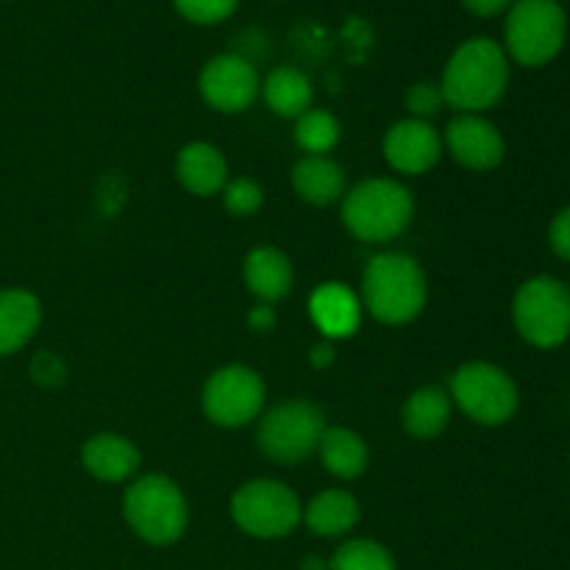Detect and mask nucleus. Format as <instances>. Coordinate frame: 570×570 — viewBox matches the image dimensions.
I'll return each instance as SVG.
<instances>
[{"instance_id":"23","label":"nucleus","mask_w":570,"mask_h":570,"mask_svg":"<svg viewBox=\"0 0 570 570\" xmlns=\"http://www.w3.org/2000/svg\"><path fill=\"white\" fill-rule=\"evenodd\" d=\"M262 95H265V104L271 106L273 115L298 120L304 111H309L315 89H312L309 78L301 70H295V67H276V70L265 78Z\"/></svg>"},{"instance_id":"31","label":"nucleus","mask_w":570,"mask_h":570,"mask_svg":"<svg viewBox=\"0 0 570 570\" xmlns=\"http://www.w3.org/2000/svg\"><path fill=\"white\" fill-rule=\"evenodd\" d=\"M248 326H250V332H256V334L273 332V328H276V312H273V306L259 304L256 309H250Z\"/></svg>"},{"instance_id":"12","label":"nucleus","mask_w":570,"mask_h":570,"mask_svg":"<svg viewBox=\"0 0 570 570\" xmlns=\"http://www.w3.org/2000/svg\"><path fill=\"white\" fill-rule=\"evenodd\" d=\"M443 154L440 131L429 120L406 117L390 126L384 134V159L395 173L404 176H423L432 170Z\"/></svg>"},{"instance_id":"1","label":"nucleus","mask_w":570,"mask_h":570,"mask_svg":"<svg viewBox=\"0 0 570 570\" xmlns=\"http://www.w3.org/2000/svg\"><path fill=\"white\" fill-rule=\"evenodd\" d=\"M510 87V56L499 42L476 37L462 42L440 81L443 100L460 115H482L504 98Z\"/></svg>"},{"instance_id":"17","label":"nucleus","mask_w":570,"mask_h":570,"mask_svg":"<svg viewBox=\"0 0 570 570\" xmlns=\"http://www.w3.org/2000/svg\"><path fill=\"white\" fill-rule=\"evenodd\" d=\"M243 276L250 293L262 304H276V301L287 298L295 282L289 256L284 250L273 248V245H259V248H254L245 256Z\"/></svg>"},{"instance_id":"3","label":"nucleus","mask_w":570,"mask_h":570,"mask_svg":"<svg viewBox=\"0 0 570 570\" xmlns=\"http://www.w3.org/2000/svg\"><path fill=\"white\" fill-rule=\"evenodd\" d=\"M412 215V193L395 178H365L343 195V223L362 243H390L401 237Z\"/></svg>"},{"instance_id":"33","label":"nucleus","mask_w":570,"mask_h":570,"mask_svg":"<svg viewBox=\"0 0 570 570\" xmlns=\"http://www.w3.org/2000/svg\"><path fill=\"white\" fill-rule=\"evenodd\" d=\"M309 362L315 367H328L334 362V345L332 340H323V343H317L315 348H312L309 354Z\"/></svg>"},{"instance_id":"13","label":"nucleus","mask_w":570,"mask_h":570,"mask_svg":"<svg viewBox=\"0 0 570 570\" xmlns=\"http://www.w3.org/2000/svg\"><path fill=\"white\" fill-rule=\"evenodd\" d=\"M445 148L462 167L476 173L495 170L507 156V142L499 128L482 115H460L445 128Z\"/></svg>"},{"instance_id":"29","label":"nucleus","mask_w":570,"mask_h":570,"mask_svg":"<svg viewBox=\"0 0 570 570\" xmlns=\"http://www.w3.org/2000/svg\"><path fill=\"white\" fill-rule=\"evenodd\" d=\"M31 376L33 382L42 384V387H59L67 379V365L50 351H42L39 356H33L31 362Z\"/></svg>"},{"instance_id":"18","label":"nucleus","mask_w":570,"mask_h":570,"mask_svg":"<svg viewBox=\"0 0 570 570\" xmlns=\"http://www.w3.org/2000/svg\"><path fill=\"white\" fill-rule=\"evenodd\" d=\"M42 323V304L28 289H0V356L17 354L31 343Z\"/></svg>"},{"instance_id":"4","label":"nucleus","mask_w":570,"mask_h":570,"mask_svg":"<svg viewBox=\"0 0 570 570\" xmlns=\"http://www.w3.org/2000/svg\"><path fill=\"white\" fill-rule=\"evenodd\" d=\"M122 515L137 538L150 546H170L181 540L189 523V507L181 488L165 473H148L128 484L122 495Z\"/></svg>"},{"instance_id":"9","label":"nucleus","mask_w":570,"mask_h":570,"mask_svg":"<svg viewBox=\"0 0 570 570\" xmlns=\"http://www.w3.org/2000/svg\"><path fill=\"white\" fill-rule=\"evenodd\" d=\"M451 401L479 426H504L518 412V384L493 362H468L451 376Z\"/></svg>"},{"instance_id":"10","label":"nucleus","mask_w":570,"mask_h":570,"mask_svg":"<svg viewBox=\"0 0 570 570\" xmlns=\"http://www.w3.org/2000/svg\"><path fill=\"white\" fill-rule=\"evenodd\" d=\"M265 382L259 373L248 365H226L212 373L204 384V404L206 417L215 426L239 429L254 423L265 406Z\"/></svg>"},{"instance_id":"32","label":"nucleus","mask_w":570,"mask_h":570,"mask_svg":"<svg viewBox=\"0 0 570 570\" xmlns=\"http://www.w3.org/2000/svg\"><path fill=\"white\" fill-rule=\"evenodd\" d=\"M512 3H515V0H462V6L476 17H495L501 14V11L510 9Z\"/></svg>"},{"instance_id":"34","label":"nucleus","mask_w":570,"mask_h":570,"mask_svg":"<svg viewBox=\"0 0 570 570\" xmlns=\"http://www.w3.org/2000/svg\"><path fill=\"white\" fill-rule=\"evenodd\" d=\"M568 289H570V284H568Z\"/></svg>"},{"instance_id":"16","label":"nucleus","mask_w":570,"mask_h":570,"mask_svg":"<svg viewBox=\"0 0 570 570\" xmlns=\"http://www.w3.org/2000/svg\"><path fill=\"white\" fill-rule=\"evenodd\" d=\"M176 176L187 193L198 195V198H209V195L223 193V187L228 184L226 156L209 142L184 145L178 150Z\"/></svg>"},{"instance_id":"27","label":"nucleus","mask_w":570,"mask_h":570,"mask_svg":"<svg viewBox=\"0 0 570 570\" xmlns=\"http://www.w3.org/2000/svg\"><path fill=\"white\" fill-rule=\"evenodd\" d=\"M176 11L193 26H217L228 20L239 0H173Z\"/></svg>"},{"instance_id":"11","label":"nucleus","mask_w":570,"mask_h":570,"mask_svg":"<svg viewBox=\"0 0 570 570\" xmlns=\"http://www.w3.org/2000/svg\"><path fill=\"white\" fill-rule=\"evenodd\" d=\"M198 87L206 104L223 115L245 111L259 98L262 89L256 67L239 53H220L206 61Z\"/></svg>"},{"instance_id":"5","label":"nucleus","mask_w":570,"mask_h":570,"mask_svg":"<svg viewBox=\"0 0 570 570\" xmlns=\"http://www.w3.org/2000/svg\"><path fill=\"white\" fill-rule=\"evenodd\" d=\"M568 14L557 0H515L507 11V56L521 67H543L562 53Z\"/></svg>"},{"instance_id":"6","label":"nucleus","mask_w":570,"mask_h":570,"mask_svg":"<svg viewBox=\"0 0 570 570\" xmlns=\"http://www.w3.org/2000/svg\"><path fill=\"white\" fill-rule=\"evenodd\" d=\"M518 334L534 348H560L570 337V289L554 276H534L512 301Z\"/></svg>"},{"instance_id":"26","label":"nucleus","mask_w":570,"mask_h":570,"mask_svg":"<svg viewBox=\"0 0 570 570\" xmlns=\"http://www.w3.org/2000/svg\"><path fill=\"white\" fill-rule=\"evenodd\" d=\"M223 204L234 217H250L265 204V193L254 178H234L223 187Z\"/></svg>"},{"instance_id":"28","label":"nucleus","mask_w":570,"mask_h":570,"mask_svg":"<svg viewBox=\"0 0 570 570\" xmlns=\"http://www.w3.org/2000/svg\"><path fill=\"white\" fill-rule=\"evenodd\" d=\"M443 104L445 100H443V92H440V83L421 81L415 83V87H410V92H406V109H410L417 120L432 117Z\"/></svg>"},{"instance_id":"2","label":"nucleus","mask_w":570,"mask_h":570,"mask_svg":"<svg viewBox=\"0 0 570 570\" xmlns=\"http://www.w3.org/2000/svg\"><path fill=\"white\" fill-rule=\"evenodd\" d=\"M429 298L426 273L412 256L387 250L367 262L362 276V306L387 326H404L423 312Z\"/></svg>"},{"instance_id":"8","label":"nucleus","mask_w":570,"mask_h":570,"mask_svg":"<svg viewBox=\"0 0 570 570\" xmlns=\"http://www.w3.org/2000/svg\"><path fill=\"white\" fill-rule=\"evenodd\" d=\"M326 429V415L321 406L306 399H293L262 415L256 440L267 460L295 465L315 454Z\"/></svg>"},{"instance_id":"25","label":"nucleus","mask_w":570,"mask_h":570,"mask_svg":"<svg viewBox=\"0 0 570 570\" xmlns=\"http://www.w3.org/2000/svg\"><path fill=\"white\" fill-rule=\"evenodd\" d=\"M328 570H399L393 554L382 543L367 538L348 540L334 551Z\"/></svg>"},{"instance_id":"19","label":"nucleus","mask_w":570,"mask_h":570,"mask_svg":"<svg viewBox=\"0 0 570 570\" xmlns=\"http://www.w3.org/2000/svg\"><path fill=\"white\" fill-rule=\"evenodd\" d=\"M451 410H454V401H451L449 390L440 387V384H426L406 399L401 423H404L410 438L432 440L449 429Z\"/></svg>"},{"instance_id":"7","label":"nucleus","mask_w":570,"mask_h":570,"mask_svg":"<svg viewBox=\"0 0 570 570\" xmlns=\"http://www.w3.org/2000/svg\"><path fill=\"white\" fill-rule=\"evenodd\" d=\"M232 518L245 534L259 540L287 538L304 521V507L293 488L276 479H250L232 495Z\"/></svg>"},{"instance_id":"15","label":"nucleus","mask_w":570,"mask_h":570,"mask_svg":"<svg viewBox=\"0 0 570 570\" xmlns=\"http://www.w3.org/2000/svg\"><path fill=\"white\" fill-rule=\"evenodd\" d=\"M309 315L326 340H343L360 328L362 301L351 287L340 282H326L312 293Z\"/></svg>"},{"instance_id":"14","label":"nucleus","mask_w":570,"mask_h":570,"mask_svg":"<svg viewBox=\"0 0 570 570\" xmlns=\"http://www.w3.org/2000/svg\"><path fill=\"white\" fill-rule=\"evenodd\" d=\"M81 465L89 476L98 482H126L142 465V454L137 445L122 434H95L83 443L81 449Z\"/></svg>"},{"instance_id":"22","label":"nucleus","mask_w":570,"mask_h":570,"mask_svg":"<svg viewBox=\"0 0 570 570\" xmlns=\"http://www.w3.org/2000/svg\"><path fill=\"white\" fill-rule=\"evenodd\" d=\"M317 451H321L323 468L337 479H356L371 465V449H367V443L360 434L345 426H328L323 432Z\"/></svg>"},{"instance_id":"20","label":"nucleus","mask_w":570,"mask_h":570,"mask_svg":"<svg viewBox=\"0 0 570 570\" xmlns=\"http://www.w3.org/2000/svg\"><path fill=\"white\" fill-rule=\"evenodd\" d=\"M304 523L317 538H345L360 523V501L348 490H323L306 504Z\"/></svg>"},{"instance_id":"24","label":"nucleus","mask_w":570,"mask_h":570,"mask_svg":"<svg viewBox=\"0 0 570 570\" xmlns=\"http://www.w3.org/2000/svg\"><path fill=\"white\" fill-rule=\"evenodd\" d=\"M295 142L306 156H326L340 142V122L332 111L309 109L295 120Z\"/></svg>"},{"instance_id":"30","label":"nucleus","mask_w":570,"mask_h":570,"mask_svg":"<svg viewBox=\"0 0 570 570\" xmlns=\"http://www.w3.org/2000/svg\"><path fill=\"white\" fill-rule=\"evenodd\" d=\"M549 245L562 262H570V206L557 212L549 226Z\"/></svg>"},{"instance_id":"21","label":"nucleus","mask_w":570,"mask_h":570,"mask_svg":"<svg viewBox=\"0 0 570 570\" xmlns=\"http://www.w3.org/2000/svg\"><path fill=\"white\" fill-rule=\"evenodd\" d=\"M293 189L312 206H332L345 195V173L328 156H304L293 167Z\"/></svg>"}]
</instances>
